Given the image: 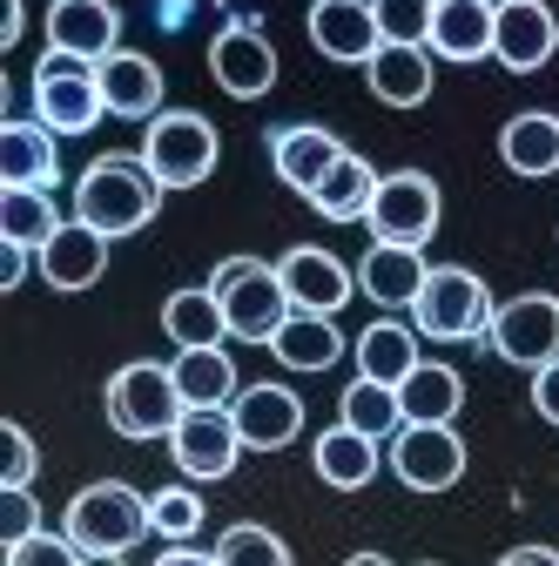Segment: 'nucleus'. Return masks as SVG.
<instances>
[{
	"instance_id": "nucleus-1",
	"label": "nucleus",
	"mask_w": 559,
	"mask_h": 566,
	"mask_svg": "<svg viewBox=\"0 0 559 566\" xmlns=\"http://www.w3.org/2000/svg\"><path fill=\"white\" fill-rule=\"evenodd\" d=\"M162 196H169V189L149 176L143 156H135V163H128V156H102V163H88L82 182H75V217L115 243V237L149 230L156 209H162Z\"/></svg>"
},
{
	"instance_id": "nucleus-2",
	"label": "nucleus",
	"mask_w": 559,
	"mask_h": 566,
	"mask_svg": "<svg viewBox=\"0 0 559 566\" xmlns=\"http://www.w3.org/2000/svg\"><path fill=\"white\" fill-rule=\"evenodd\" d=\"M67 539H75L88 559H122L143 533H156L149 526V500L135 485H122V479H102V485H82L75 500H67V526H61Z\"/></svg>"
},
{
	"instance_id": "nucleus-3",
	"label": "nucleus",
	"mask_w": 559,
	"mask_h": 566,
	"mask_svg": "<svg viewBox=\"0 0 559 566\" xmlns=\"http://www.w3.org/2000/svg\"><path fill=\"white\" fill-rule=\"evenodd\" d=\"M493 311L499 304H493V291H485V276H472L458 263H439L425 276V291H418V304H411V324L432 344H472V337L493 331Z\"/></svg>"
},
{
	"instance_id": "nucleus-4",
	"label": "nucleus",
	"mask_w": 559,
	"mask_h": 566,
	"mask_svg": "<svg viewBox=\"0 0 559 566\" xmlns=\"http://www.w3.org/2000/svg\"><path fill=\"white\" fill-rule=\"evenodd\" d=\"M209 291H217V304H223L236 344H270L276 331H284V317H291L284 276H276V263H256V256H230V263H217Z\"/></svg>"
},
{
	"instance_id": "nucleus-5",
	"label": "nucleus",
	"mask_w": 559,
	"mask_h": 566,
	"mask_svg": "<svg viewBox=\"0 0 559 566\" xmlns=\"http://www.w3.org/2000/svg\"><path fill=\"white\" fill-rule=\"evenodd\" d=\"M108 424L122 439H169L176 432V418L189 411L182 405V391H176V371L169 365H156V358H135V365H122L115 378H108Z\"/></svg>"
},
{
	"instance_id": "nucleus-6",
	"label": "nucleus",
	"mask_w": 559,
	"mask_h": 566,
	"mask_svg": "<svg viewBox=\"0 0 559 566\" xmlns=\"http://www.w3.org/2000/svg\"><path fill=\"white\" fill-rule=\"evenodd\" d=\"M217 156H223V142L217 128H209L196 108H162L143 135V163L162 189H196L217 176Z\"/></svg>"
},
{
	"instance_id": "nucleus-7",
	"label": "nucleus",
	"mask_w": 559,
	"mask_h": 566,
	"mask_svg": "<svg viewBox=\"0 0 559 566\" xmlns=\"http://www.w3.org/2000/svg\"><path fill=\"white\" fill-rule=\"evenodd\" d=\"M102 115H108V102H102L95 61H75V54L48 48L34 61V122H48L54 135H88Z\"/></svg>"
},
{
	"instance_id": "nucleus-8",
	"label": "nucleus",
	"mask_w": 559,
	"mask_h": 566,
	"mask_svg": "<svg viewBox=\"0 0 559 566\" xmlns=\"http://www.w3.org/2000/svg\"><path fill=\"white\" fill-rule=\"evenodd\" d=\"M439 182L425 169H391L371 196V243H404V250H425L439 230Z\"/></svg>"
},
{
	"instance_id": "nucleus-9",
	"label": "nucleus",
	"mask_w": 559,
	"mask_h": 566,
	"mask_svg": "<svg viewBox=\"0 0 559 566\" xmlns=\"http://www.w3.org/2000/svg\"><path fill=\"white\" fill-rule=\"evenodd\" d=\"M485 344H493L506 365H519V371L552 365V358H559V297H552V291H526V297L499 304Z\"/></svg>"
},
{
	"instance_id": "nucleus-10",
	"label": "nucleus",
	"mask_w": 559,
	"mask_h": 566,
	"mask_svg": "<svg viewBox=\"0 0 559 566\" xmlns=\"http://www.w3.org/2000/svg\"><path fill=\"white\" fill-rule=\"evenodd\" d=\"M169 452H176V472L182 479L209 485V479H230L250 446H243V432H236L230 411H182L176 432H169Z\"/></svg>"
},
{
	"instance_id": "nucleus-11",
	"label": "nucleus",
	"mask_w": 559,
	"mask_h": 566,
	"mask_svg": "<svg viewBox=\"0 0 559 566\" xmlns=\"http://www.w3.org/2000/svg\"><path fill=\"white\" fill-rule=\"evenodd\" d=\"M391 472L411 492H452L465 479V439L452 424H404L391 439Z\"/></svg>"
},
{
	"instance_id": "nucleus-12",
	"label": "nucleus",
	"mask_w": 559,
	"mask_h": 566,
	"mask_svg": "<svg viewBox=\"0 0 559 566\" xmlns=\"http://www.w3.org/2000/svg\"><path fill=\"white\" fill-rule=\"evenodd\" d=\"M559 54V21L546 0H499L493 14V61L513 67V75H539V67Z\"/></svg>"
},
{
	"instance_id": "nucleus-13",
	"label": "nucleus",
	"mask_w": 559,
	"mask_h": 566,
	"mask_svg": "<svg viewBox=\"0 0 559 566\" xmlns=\"http://www.w3.org/2000/svg\"><path fill=\"white\" fill-rule=\"evenodd\" d=\"M209 75H217V88L236 95V102L270 95L276 88V48H270V34H256L250 21H230L217 41H209Z\"/></svg>"
},
{
	"instance_id": "nucleus-14",
	"label": "nucleus",
	"mask_w": 559,
	"mask_h": 566,
	"mask_svg": "<svg viewBox=\"0 0 559 566\" xmlns=\"http://www.w3.org/2000/svg\"><path fill=\"white\" fill-rule=\"evenodd\" d=\"M276 276H284L291 311H317V317H337L344 304H351V291H358V270H344V263H337L330 250H317V243L284 250Z\"/></svg>"
},
{
	"instance_id": "nucleus-15",
	"label": "nucleus",
	"mask_w": 559,
	"mask_h": 566,
	"mask_svg": "<svg viewBox=\"0 0 559 566\" xmlns=\"http://www.w3.org/2000/svg\"><path fill=\"white\" fill-rule=\"evenodd\" d=\"M230 418H236V432H243L250 452H284L304 432V398L291 385H243Z\"/></svg>"
},
{
	"instance_id": "nucleus-16",
	"label": "nucleus",
	"mask_w": 559,
	"mask_h": 566,
	"mask_svg": "<svg viewBox=\"0 0 559 566\" xmlns=\"http://www.w3.org/2000/svg\"><path fill=\"white\" fill-rule=\"evenodd\" d=\"M48 48L75 54V61H108L122 48L115 0H54V8H48Z\"/></svg>"
},
{
	"instance_id": "nucleus-17",
	"label": "nucleus",
	"mask_w": 559,
	"mask_h": 566,
	"mask_svg": "<svg viewBox=\"0 0 559 566\" xmlns=\"http://www.w3.org/2000/svg\"><path fill=\"white\" fill-rule=\"evenodd\" d=\"M310 48L330 54V61H358L365 67L384 48L371 0H310Z\"/></svg>"
},
{
	"instance_id": "nucleus-18",
	"label": "nucleus",
	"mask_w": 559,
	"mask_h": 566,
	"mask_svg": "<svg viewBox=\"0 0 559 566\" xmlns=\"http://www.w3.org/2000/svg\"><path fill=\"white\" fill-rule=\"evenodd\" d=\"M34 263H41V276H48V291H95L102 270H108V237L88 230L82 217H67V223L48 237V250H41Z\"/></svg>"
},
{
	"instance_id": "nucleus-19",
	"label": "nucleus",
	"mask_w": 559,
	"mask_h": 566,
	"mask_svg": "<svg viewBox=\"0 0 559 566\" xmlns=\"http://www.w3.org/2000/svg\"><path fill=\"white\" fill-rule=\"evenodd\" d=\"M95 75H102L108 115H122V122H156V115H162V67H156L149 54L115 48L108 61H95Z\"/></svg>"
},
{
	"instance_id": "nucleus-20",
	"label": "nucleus",
	"mask_w": 559,
	"mask_h": 566,
	"mask_svg": "<svg viewBox=\"0 0 559 566\" xmlns=\"http://www.w3.org/2000/svg\"><path fill=\"white\" fill-rule=\"evenodd\" d=\"M425 276H432L425 250L371 243V250H365V263H358V291H365L371 304H384V311H411V304H418V291H425Z\"/></svg>"
},
{
	"instance_id": "nucleus-21",
	"label": "nucleus",
	"mask_w": 559,
	"mask_h": 566,
	"mask_svg": "<svg viewBox=\"0 0 559 566\" xmlns=\"http://www.w3.org/2000/svg\"><path fill=\"white\" fill-rule=\"evenodd\" d=\"M337 156H344V142L330 128H317V122H291V128L270 135V163H276V176H284L297 196H310L337 169Z\"/></svg>"
},
{
	"instance_id": "nucleus-22",
	"label": "nucleus",
	"mask_w": 559,
	"mask_h": 566,
	"mask_svg": "<svg viewBox=\"0 0 559 566\" xmlns=\"http://www.w3.org/2000/svg\"><path fill=\"white\" fill-rule=\"evenodd\" d=\"M54 128L48 122H0V182L8 189H54L61 156H54Z\"/></svg>"
},
{
	"instance_id": "nucleus-23",
	"label": "nucleus",
	"mask_w": 559,
	"mask_h": 566,
	"mask_svg": "<svg viewBox=\"0 0 559 566\" xmlns=\"http://www.w3.org/2000/svg\"><path fill=\"white\" fill-rule=\"evenodd\" d=\"M365 82L384 108H418V102H432V48H398L384 41L371 61H365Z\"/></svg>"
},
{
	"instance_id": "nucleus-24",
	"label": "nucleus",
	"mask_w": 559,
	"mask_h": 566,
	"mask_svg": "<svg viewBox=\"0 0 559 566\" xmlns=\"http://www.w3.org/2000/svg\"><path fill=\"white\" fill-rule=\"evenodd\" d=\"M176 391H182V405L189 411H230L236 405V358L223 344H209V350H176Z\"/></svg>"
},
{
	"instance_id": "nucleus-25",
	"label": "nucleus",
	"mask_w": 559,
	"mask_h": 566,
	"mask_svg": "<svg viewBox=\"0 0 559 566\" xmlns=\"http://www.w3.org/2000/svg\"><path fill=\"white\" fill-rule=\"evenodd\" d=\"M493 0H439V14H432V54L439 61H485L493 54Z\"/></svg>"
},
{
	"instance_id": "nucleus-26",
	"label": "nucleus",
	"mask_w": 559,
	"mask_h": 566,
	"mask_svg": "<svg viewBox=\"0 0 559 566\" xmlns=\"http://www.w3.org/2000/svg\"><path fill=\"white\" fill-rule=\"evenodd\" d=\"M270 350H276V365H284V371H330L344 358V331H337V317L291 311L284 331L270 337Z\"/></svg>"
},
{
	"instance_id": "nucleus-27",
	"label": "nucleus",
	"mask_w": 559,
	"mask_h": 566,
	"mask_svg": "<svg viewBox=\"0 0 559 566\" xmlns=\"http://www.w3.org/2000/svg\"><path fill=\"white\" fill-rule=\"evenodd\" d=\"M499 163L513 176H559V115L526 108L499 128Z\"/></svg>"
},
{
	"instance_id": "nucleus-28",
	"label": "nucleus",
	"mask_w": 559,
	"mask_h": 566,
	"mask_svg": "<svg viewBox=\"0 0 559 566\" xmlns=\"http://www.w3.org/2000/svg\"><path fill=\"white\" fill-rule=\"evenodd\" d=\"M378 182H384V176H378L365 156L344 149V156H337V169L310 189V209H317V217H330V223H365V217H371Z\"/></svg>"
},
{
	"instance_id": "nucleus-29",
	"label": "nucleus",
	"mask_w": 559,
	"mask_h": 566,
	"mask_svg": "<svg viewBox=\"0 0 559 566\" xmlns=\"http://www.w3.org/2000/svg\"><path fill=\"white\" fill-rule=\"evenodd\" d=\"M310 465H317V479L330 492H358V485L378 479V439L351 432V424H330V432L310 446Z\"/></svg>"
},
{
	"instance_id": "nucleus-30",
	"label": "nucleus",
	"mask_w": 559,
	"mask_h": 566,
	"mask_svg": "<svg viewBox=\"0 0 559 566\" xmlns=\"http://www.w3.org/2000/svg\"><path fill=\"white\" fill-rule=\"evenodd\" d=\"M398 405H404V424H452L465 405V378L439 358H418V371L398 385Z\"/></svg>"
},
{
	"instance_id": "nucleus-31",
	"label": "nucleus",
	"mask_w": 559,
	"mask_h": 566,
	"mask_svg": "<svg viewBox=\"0 0 559 566\" xmlns=\"http://www.w3.org/2000/svg\"><path fill=\"white\" fill-rule=\"evenodd\" d=\"M411 371H418V324L378 317V324L358 337V378H378V385H404Z\"/></svg>"
},
{
	"instance_id": "nucleus-32",
	"label": "nucleus",
	"mask_w": 559,
	"mask_h": 566,
	"mask_svg": "<svg viewBox=\"0 0 559 566\" xmlns=\"http://www.w3.org/2000/svg\"><path fill=\"white\" fill-rule=\"evenodd\" d=\"M162 331L176 337V350H209V344H223L230 337V317H223V304H217V291H176L169 304H162Z\"/></svg>"
},
{
	"instance_id": "nucleus-33",
	"label": "nucleus",
	"mask_w": 559,
	"mask_h": 566,
	"mask_svg": "<svg viewBox=\"0 0 559 566\" xmlns=\"http://www.w3.org/2000/svg\"><path fill=\"white\" fill-rule=\"evenodd\" d=\"M337 424H351L365 439H398L404 432V405H398V385H378V378H351L344 385V405H337Z\"/></svg>"
},
{
	"instance_id": "nucleus-34",
	"label": "nucleus",
	"mask_w": 559,
	"mask_h": 566,
	"mask_svg": "<svg viewBox=\"0 0 559 566\" xmlns=\"http://www.w3.org/2000/svg\"><path fill=\"white\" fill-rule=\"evenodd\" d=\"M54 230H61L54 189H0V243H21L41 256Z\"/></svg>"
},
{
	"instance_id": "nucleus-35",
	"label": "nucleus",
	"mask_w": 559,
	"mask_h": 566,
	"mask_svg": "<svg viewBox=\"0 0 559 566\" xmlns=\"http://www.w3.org/2000/svg\"><path fill=\"white\" fill-rule=\"evenodd\" d=\"M149 526L169 539V546H189L202 533V492L196 485H162L149 492Z\"/></svg>"
},
{
	"instance_id": "nucleus-36",
	"label": "nucleus",
	"mask_w": 559,
	"mask_h": 566,
	"mask_svg": "<svg viewBox=\"0 0 559 566\" xmlns=\"http://www.w3.org/2000/svg\"><path fill=\"white\" fill-rule=\"evenodd\" d=\"M371 14H378V34H384V41H398V48H425V41H432L439 0H371Z\"/></svg>"
},
{
	"instance_id": "nucleus-37",
	"label": "nucleus",
	"mask_w": 559,
	"mask_h": 566,
	"mask_svg": "<svg viewBox=\"0 0 559 566\" xmlns=\"http://www.w3.org/2000/svg\"><path fill=\"white\" fill-rule=\"evenodd\" d=\"M217 559H223V566H291V546L276 539L270 526H250V520H243V526H230V533L217 539Z\"/></svg>"
},
{
	"instance_id": "nucleus-38",
	"label": "nucleus",
	"mask_w": 559,
	"mask_h": 566,
	"mask_svg": "<svg viewBox=\"0 0 559 566\" xmlns=\"http://www.w3.org/2000/svg\"><path fill=\"white\" fill-rule=\"evenodd\" d=\"M8 566H88V553L67 539V533H34L8 546Z\"/></svg>"
},
{
	"instance_id": "nucleus-39",
	"label": "nucleus",
	"mask_w": 559,
	"mask_h": 566,
	"mask_svg": "<svg viewBox=\"0 0 559 566\" xmlns=\"http://www.w3.org/2000/svg\"><path fill=\"white\" fill-rule=\"evenodd\" d=\"M41 533V506H34V492L28 485H8V492H0V539H34Z\"/></svg>"
},
{
	"instance_id": "nucleus-40",
	"label": "nucleus",
	"mask_w": 559,
	"mask_h": 566,
	"mask_svg": "<svg viewBox=\"0 0 559 566\" xmlns=\"http://www.w3.org/2000/svg\"><path fill=\"white\" fill-rule=\"evenodd\" d=\"M0 439H8V485H34V439H28V424H0Z\"/></svg>"
},
{
	"instance_id": "nucleus-41",
	"label": "nucleus",
	"mask_w": 559,
	"mask_h": 566,
	"mask_svg": "<svg viewBox=\"0 0 559 566\" xmlns=\"http://www.w3.org/2000/svg\"><path fill=\"white\" fill-rule=\"evenodd\" d=\"M532 411H539L546 424H559V358L532 371Z\"/></svg>"
},
{
	"instance_id": "nucleus-42",
	"label": "nucleus",
	"mask_w": 559,
	"mask_h": 566,
	"mask_svg": "<svg viewBox=\"0 0 559 566\" xmlns=\"http://www.w3.org/2000/svg\"><path fill=\"white\" fill-rule=\"evenodd\" d=\"M28 256H34V250H21V243H8V250H0V291H21Z\"/></svg>"
},
{
	"instance_id": "nucleus-43",
	"label": "nucleus",
	"mask_w": 559,
	"mask_h": 566,
	"mask_svg": "<svg viewBox=\"0 0 559 566\" xmlns=\"http://www.w3.org/2000/svg\"><path fill=\"white\" fill-rule=\"evenodd\" d=\"M499 566H559V553H552V546H513Z\"/></svg>"
},
{
	"instance_id": "nucleus-44",
	"label": "nucleus",
	"mask_w": 559,
	"mask_h": 566,
	"mask_svg": "<svg viewBox=\"0 0 559 566\" xmlns=\"http://www.w3.org/2000/svg\"><path fill=\"white\" fill-rule=\"evenodd\" d=\"M21 21H28V14H21V0H0V48H14V41H21Z\"/></svg>"
},
{
	"instance_id": "nucleus-45",
	"label": "nucleus",
	"mask_w": 559,
	"mask_h": 566,
	"mask_svg": "<svg viewBox=\"0 0 559 566\" xmlns=\"http://www.w3.org/2000/svg\"><path fill=\"white\" fill-rule=\"evenodd\" d=\"M156 566H223V559H217V553H196V546H169Z\"/></svg>"
},
{
	"instance_id": "nucleus-46",
	"label": "nucleus",
	"mask_w": 559,
	"mask_h": 566,
	"mask_svg": "<svg viewBox=\"0 0 559 566\" xmlns=\"http://www.w3.org/2000/svg\"><path fill=\"white\" fill-rule=\"evenodd\" d=\"M344 566H391V559H384V553H351Z\"/></svg>"
},
{
	"instance_id": "nucleus-47",
	"label": "nucleus",
	"mask_w": 559,
	"mask_h": 566,
	"mask_svg": "<svg viewBox=\"0 0 559 566\" xmlns=\"http://www.w3.org/2000/svg\"><path fill=\"white\" fill-rule=\"evenodd\" d=\"M425 566H439V559H425Z\"/></svg>"
},
{
	"instance_id": "nucleus-48",
	"label": "nucleus",
	"mask_w": 559,
	"mask_h": 566,
	"mask_svg": "<svg viewBox=\"0 0 559 566\" xmlns=\"http://www.w3.org/2000/svg\"><path fill=\"white\" fill-rule=\"evenodd\" d=\"M493 8H499V0H493Z\"/></svg>"
}]
</instances>
